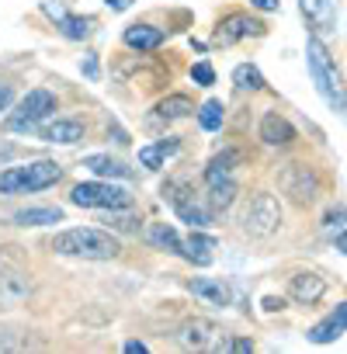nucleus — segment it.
Returning <instances> with one entry per match:
<instances>
[{"label": "nucleus", "mask_w": 347, "mask_h": 354, "mask_svg": "<svg viewBox=\"0 0 347 354\" xmlns=\"http://www.w3.org/2000/svg\"><path fill=\"white\" fill-rule=\"evenodd\" d=\"M91 18H63V35L66 39H87L91 35Z\"/></svg>", "instance_id": "bb28decb"}, {"label": "nucleus", "mask_w": 347, "mask_h": 354, "mask_svg": "<svg viewBox=\"0 0 347 354\" xmlns=\"http://www.w3.org/2000/svg\"><path fill=\"white\" fill-rule=\"evenodd\" d=\"M288 295L299 302V306H316L323 295H326V278L316 274V271H295L288 278Z\"/></svg>", "instance_id": "9d476101"}, {"label": "nucleus", "mask_w": 347, "mask_h": 354, "mask_svg": "<svg viewBox=\"0 0 347 354\" xmlns=\"http://www.w3.org/2000/svg\"><path fill=\"white\" fill-rule=\"evenodd\" d=\"M344 323H347V306L340 302V306L333 309V316H326L323 323H316V326L309 330V340H312V344H330V340H337V337L344 333Z\"/></svg>", "instance_id": "2eb2a0df"}, {"label": "nucleus", "mask_w": 347, "mask_h": 354, "mask_svg": "<svg viewBox=\"0 0 347 354\" xmlns=\"http://www.w3.org/2000/svg\"><path fill=\"white\" fill-rule=\"evenodd\" d=\"M264 309H268V313H281V309H285V299H274V295H268V299H264Z\"/></svg>", "instance_id": "473e14b6"}, {"label": "nucleus", "mask_w": 347, "mask_h": 354, "mask_svg": "<svg viewBox=\"0 0 347 354\" xmlns=\"http://www.w3.org/2000/svg\"><path fill=\"white\" fill-rule=\"evenodd\" d=\"M174 340H178L181 347H188V351H223V347H229L226 344V337L219 340V326L212 323V319H185L181 326H178V333H174Z\"/></svg>", "instance_id": "423d86ee"}, {"label": "nucleus", "mask_w": 347, "mask_h": 354, "mask_svg": "<svg viewBox=\"0 0 347 354\" xmlns=\"http://www.w3.org/2000/svg\"><path fill=\"white\" fill-rule=\"evenodd\" d=\"M236 163H240V149H223V153H216V156L209 160V167H205V181H209V185H212V181H223V177L233 174Z\"/></svg>", "instance_id": "6ab92c4d"}, {"label": "nucleus", "mask_w": 347, "mask_h": 354, "mask_svg": "<svg viewBox=\"0 0 347 354\" xmlns=\"http://www.w3.org/2000/svg\"><path fill=\"white\" fill-rule=\"evenodd\" d=\"M212 250H216V240L212 236H202V233H191L188 240H181V254L195 264H212Z\"/></svg>", "instance_id": "dca6fc26"}, {"label": "nucleus", "mask_w": 347, "mask_h": 354, "mask_svg": "<svg viewBox=\"0 0 347 354\" xmlns=\"http://www.w3.org/2000/svg\"><path fill=\"white\" fill-rule=\"evenodd\" d=\"M306 53H309L306 59H309V73H312V80H316L319 94L340 104V94H337V73H333V63H330L326 46L312 35V39H309V46H306Z\"/></svg>", "instance_id": "0eeeda50"}, {"label": "nucleus", "mask_w": 347, "mask_h": 354, "mask_svg": "<svg viewBox=\"0 0 347 354\" xmlns=\"http://www.w3.org/2000/svg\"><path fill=\"white\" fill-rule=\"evenodd\" d=\"M70 198H73V205H80V209H108V212L132 205V195H125L122 188L104 185V181H84V185L73 188Z\"/></svg>", "instance_id": "39448f33"}, {"label": "nucleus", "mask_w": 347, "mask_h": 354, "mask_svg": "<svg viewBox=\"0 0 347 354\" xmlns=\"http://www.w3.org/2000/svg\"><path fill=\"white\" fill-rule=\"evenodd\" d=\"M233 347H236V351H254V340H236Z\"/></svg>", "instance_id": "4c0bfd02"}, {"label": "nucleus", "mask_w": 347, "mask_h": 354, "mask_svg": "<svg viewBox=\"0 0 347 354\" xmlns=\"http://www.w3.org/2000/svg\"><path fill=\"white\" fill-rule=\"evenodd\" d=\"M84 167L94 170L97 177H122V181H125V177H132V170L122 160H111V156H87Z\"/></svg>", "instance_id": "412c9836"}, {"label": "nucleus", "mask_w": 347, "mask_h": 354, "mask_svg": "<svg viewBox=\"0 0 347 354\" xmlns=\"http://www.w3.org/2000/svg\"><path fill=\"white\" fill-rule=\"evenodd\" d=\"M223 118H226V108H223V101H205V104L198 108V122H202V129H205V132H216V129H223Z\"/></svg>", "instance_id": "a878e982"}, {"label": "nucleus", "mask_w": 347, "mask_h": 354, "mask_svg": "<svg viewBox=\"0 0 347 354\" xmlns=\"http://www.w3.org/2000/svg\"><path fill=\"white\" fill-rule=\"evenodd\" d=\"M125 46L139 49V53H153V49L163 46V32L153 28V25H129L125 28Z\"/></svg>", "instance_id": "ddd939ff"}, {"label": "nucleus", "mask_w": 347, "mask_h": 354, "mask_svg": "<svg viewBox=\"0 0 347 354\" xmlns=\"http://www.w3.org/2000/svg\"><path fill=\"white\" fill-rule=\"evenodd\" d=\"M53 250L63 254V257H84V261H115L122 254L118 240L104 230H91V226H80V230H63L53 236Z\"/></svg>", "instance_id": "f257e3e1"}, {"label": "nucleus", "mask_w": 347, "mask_h": 354, "mask_svg": "<svg viewBox=\"0 0 347 354\" xmlns=\"http://www.w3.org/2000/svg\"><path fill=\"white\" fill-rule=\"evenodd\" d=\"M178 146H181L178 139H163V142H156V146H142V149H139V163L149 167V170H156L170 153H178Z\"/></svg>", "instance_id": "4be33fe9"}, {"label": "nucleus", "mask_w": 347, "mask_h": 354, "mask_svg": "<svg viewBox=\"0 0 347 354\" xmlns=\"http://www.w3.org/2000/svg\"><path fill=\"white\" fill-rule=\"evenodd\" d=\"M178 212H181V216H185V219H188V223H191L195 230H202V226H209V216H205L202 209H195L191 202H185V205H178Z\"/></svg>", "instance_id": "c756f323"}, {"label": "nucleus", "mask_w": 347, "mask_h": 354, "mask_svg": "<svg viewBox=\"0 0 347 354\" xmlns=\"http://www.w3.org/2000/svg\"><path fill=\"white\" fill-rule=\"evenodd\" d=\"M84 122H77V118H56L53 125H46L42 129V139L46 142H63V146H73V142H80L84 139Z\"/></svg>", "instance_id": "f8f14e48"}, {"label": "nucleus", "mask_w": 347, "mask_h": 354, "mask_svg": "<svg viewBox=\"0 0 347 354\" xmlns=\"http://www.w3.org/2000/svg\"><path fill=\"white\" fill-rule=\"evenodd\" d=\"M326 226H337V230L344 226V205H337V209L326 216Z\"/></svg>", "instance_id": "7c9ffc66"}, {"label": "nucleus", "mask_w": 347, "mask_h": 354, "mask_svg": "<svg viewBox=\"0 0 347 354\" xmlns=\"http://www.w3.org/2000/svg\"><path fill=\"white\" fill-rule=\"evenodd\" d=\"M188 288H191L198 299L212 302V306H229V285H226L223 278H191Z\"/></svg>", "instance_id": "4468645a"}, {"label": "nucleus", "mask_w": 347, "mask_h": 354, "mask_svg": "<svg viewBox=\"0 0 347 354\" xmlns=\"http://www.w3.org/2000/svg\"><path fill=\"white\" fill-rule=\"evenodd\" d=\"M254 8H261V11H278V0H250Z\"/></svg>", "instance_id": "f704fd0d"}, {"label": "nucleus", "mask_w": 347, "mask_h": 354, "mask_svg": "<svg viewBox=\"0 0 347 354\" xmlns=\"http://www.w3.org/2000/svg\"><path fill=\"white\" fill-rule=\"evenodd\" d=\"M299 4H302V15L309 18V25H316V28L333 25V4L330 0H299Z\"/></svg>", "instance_id": "5701e85b"}, {"label": "nucleus", "mask_w": 347, "mask_h": 354, "mask_svg": "<svg viewBox=\"0 0 347 354\" xmlns=\"http://www.w3.org/2000/svg\"><path fill=\"white\" fill-rule=\"evenodd\" d=\"M233 198H236L233 177H223V181H212V185H209V205H212V209H229Z\"/></svg>", "instance_id": "b1692460"}, {"label": "nucleus", "mask_w": 347, "mask_h": 354, "mask_svg": "<svg viewBox=\"0 0 347 354\" xmlns=\"http://www.w3.org/2000/svg\"><path fill=\"white\" fill-rule=\"evenodd\" d=\"M278 192L292 202V205H312V198H316V192H319V177H316V170L312 167H306V163H285L281 170H278Z\"/></svg>", "instance_id": "7ed1b4c3"}, {"label": "nucleus", "mask_w": 347, "mask_h": 354, "mask_svg": "<svg viewBox=\"0 0 347 354\" xmlns=\"http://www.w3.org/2000/svg\"><path fill=\"white\" fill-rule=\"evenodd\" d=\"M261 139H264L268 146H292V142H295V125H292L285 115L268 111V115L261 118Z\"/></svg>", "instance_id": "9b49d317"}, {"label": "nucleus", "mask_w": 347, "mask_h": 354, "mask_svg": "<svg viewBox=\"0 0 347 354\" xmlns=\"http://www.w3.org/2000/svg\"><path fill=\"white\" fill-rule=\"evenodd\" d=\"M261 32H264V25H261L257 18H250V15H229V18L219 21L212 42H216V46H233V42H243V39L261 35Z\"/></svg>", "instance_id": "1a4fd4ad"}, {"label": "nucleus", "mask_w": 347, "mask_h": 354, "mask_svg": "<svg viewBox=\"0 0 347 354\" xmlns=\"http://www.w3.org/2000/svg\"><path fill=\"white\" fill-rule=\"evenodd\" d=\"M188 195H191V188H188L185 181H167V185H163V198H167V202H174V209L185 205V202H188Z\"/></svg>", "instance_id": "cd10ccee"}, {"label": "nucleus", "mask_w": 347, "mask_h": 354, "mask_svg": "<svg viewBox=\"0 0 347 354\" xmlns=\"http://www.w3.org/2000/svg\"><path fill=\"white\" fill-rule=\"evenodd\" d=\"M191 80H195L198 87H212V84H216V70H212L209 63H195V66H191Z\"/></svg>", "instance_id": "c85d7f7f"}, {"label": "nucleus", "mask_w": 347, "mask_h": 354, "mask_svg": "<svg viewBox=\"0 0 347 354\" xmlns=\"http://www.w3.org/2000/svg\"><path fill=\"white\" fill-rule=\"evenodd\" d=\"M84 73H87V77H97V63H94V59H84Z\"/></svg>", "instance_id": "e433bc0d"}, {"label": "nucleus", "mask_w": 347, "mask_h": 354, "mask_svg": "<svg viewBox=\"0 0 347 354\" xmlns=\"http://www.w3.org/2000/svg\"><path fill=\"white\" fill-rule=\"evenodd\" d=\"M15 223L18 226H53V223H63V209H53V205L21 209V212H15Z\"/></svg>", "instance_id": "aec40b11"}, {"label": "nucleus", "mask_w": 347, "mask_h": 354, "mask_svg": "<svg viewBox=\"0 0 347 354\" xmlns=\"http://www.w3.org/2000/svg\"><path fill=\"white\" fill-rule=\"evenodd\" d=\"M104 4H108L111 11H129V4H132V0H104Z\"/></svg>", "instance_id": "c9c22d12"}, {"label": "nucleus", "mask_w": 347, "mask_h": 354, "mask_svg": "<svg viewBox=\"0 0 347 354\" xmlns=\"http://www.w3.org/2000/svg\"><path fill=\"white\" fill-rule=\"evenodd\" d=\"M11 97H15V91H11V84H0V111H4V108L11 104Z\"/></svg>", "instance_id": "2f4dec72"}, {"label": "nucleus", "mask_w": 347, "mask_h": 354, "mask_svg": "<svg viewBox=\"0 0 347 354\" xmlns=\"http://www.w3.org/2000/svg\"><path fill=\"white\" fill-rule=\"evenodd\" d=\"M188 115H195V104H191L188 94H170V97H163V101L156 104V118H163V122L188 118Z\"/></svg>", "instance_id": "f3484780"}, {"label": "nucleus", "mask_w": 347, "mask_h": 354, "mask_svg": "<svg viewBox=\"0 0 347 354\" xmlns=\"http://www.w3.org/2000/svg\"><path fill=\"white\" fill-rule=\"evenodd\" d=\"M146 240H149L153 247L167 250V254H181V236H178V230L167 226V223H153V226L146 230Z\"/></svg>", "instance_id": "a211bd4d"}, {"label": "nucleus", "mask_w": 347, "mask_h": 354, "mask_svg": "<svg viewBox=\"0 0 347 354\" xmlns=\"http://www.w3.org/2000/svg\"><path fill=\"white\" fill-rule=\"evenodd\" d=\"M281 226V205L271 192H257L243 212V233L250 236H271Z\"/></svg>", "instance_id": "20e7f679"}, {"label": "nucleus", "mask_w": 347, "mask_h": 354, "mask_svg": "<svg viewBox=\"0 0 347 354\" xmlns=\"http://www.w3.org/2000/svg\"><path fill=\"white\" fill-rule=\"evenodd\" d=\"M56 111V94L53 91H28L25 97H21V104H18V111L8 118V125L11 129H32L35 122H42V118H49Z\"/></svg>", "instance_id": "6e6552de"}, {"label": "nucleus", "mask_w": 347, "mask_h": 354, "mask_svg": "<svg viewBox=\"0 0 347 354\" xmlns=\"http://www.w3.org/2000/svg\"><path fill=\"white\" fill-rule=\"evenodd\" d=\"M233 84H236L240 91H261V87H264V77H261V70H257V66L240 63V66L233 70Z\"/></svg>", "instance_id": "393cba45"}, {"label": "nucleus", "mask_w": 347, "mask_h": 354, "mask_svg": "<svg viewBox=\"0 0 347 354\" xmlns=\"http://www.w3.org/2000/svg\"><path fill=\"white\" fill-rule=\"evenodd\" d=\"M125 354H146V344L142 340H129L125 344Z\"/></svg>", "instance_id": "72a5a7b5"}, {"label": "nucleus", "mask_w": 347, "mask_h": 354, "mask_svg": "<svg viewBox=\"0 0 347 354\" xmlns=\"http://www.w3.org/2000/svg\"><path fill=\"white\" fill-rule=\"evenodd\" d=\"M63 177L59 163L53 160H35L25 167H8L0 174V195H21V192H46Z\"/></svg>", "instance_id": "f03ea898"}]
</instances>
